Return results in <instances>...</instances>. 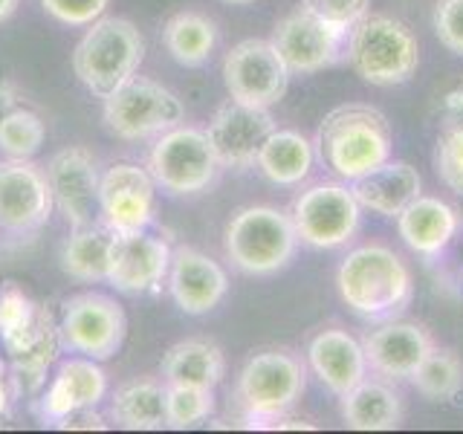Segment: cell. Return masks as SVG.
<instances>
[{
  "label": "cell",
  "instance_id": "obj_1",
  "mask_svg": "<svg viewBox=\"0 0 463 434\" xmlns=\"http://www.w3.org/2000/svg\"><path fill=\"white\" fill-rule=\"evenodd\" d=\"M336 289L345 307L368 322L397 318L414 301L409 264L385 243L354 246L336 269Z\"/></svg>",
  "mask_w": 463,
  "mask_h": 434
},
{
  "label": "cell",
  "instance_id": "obj_2",
  "mask_svg": "<svg viewBox=\"0 0 463 434\" xmlns=\"http://www.w3.org/2000/svg\"><path fill=\"white\" fill-rule=\"evenodd\" d=\"M316 159L342 183H356L391 159L394 134L383 110L371 105L333 108L316 130Z\"/></svg>",
  "mask_w": 463,
  "mask_h": 434
},
{
  "label": "cell",
  "instance_id": "obj_3",
  "mask_svg": "<svg viewBox=\"0 0 463 434\" xmlns=\"http://www.w3.org/2000/svg\"><path fill=\"white\" fill-rule=\"evenodd\" d=\"M145 61V38L134 21L105 18L90 24L72 50V72L96 99L119 90Z\"/></svg>",
  "mask_w": 463,
  "mask_h": 434
},
{
  "label": "cell",
  "instance_id": "obj_4",
  "mask_svg": "<svg viewBox=\"0 0 463 434\" xmlns=\"http://www.w3.org/2000/svg\"><path fill=\"white\" fill-rule=\"evenodd\" d=\"M345 58L365 84L400 87L420 67V43L402 21L368 12L347 33Z\"/></svg>",
  "mask_w": 463,
  "mask_h": 434
},
{
  "label": "cell",
  "instance_id": "obj_5",
  "mask_svg": "<svg viewBox=\"0 0 463 434\" xmlns=\"http://www.w3.org/2000/svg\"><path fill=\"white\" fill-rule=\"evenodd\" d=\"M307 388V368L289 351H260L246 359L238 373L235 402L246 420V426L275 429L281 417L301 400Z\"/></svg>",
  "mask_w": 463,
  "mask_h": 434
},
{
  "label": "cell",
  "instance_id": "obj_6",
  "mask_svg": "<svg viewBox=\"0 0 463 434\" xmlns=\"http://www.w3.org/2000/svg\"><path fill=\"white\" fill-rule=\"evenodd\" d=\"M298 231L289 212L275 206H246L229 217L223 250L232 267L246 275L281 272L298 252Z\"/></svg>",
  "mask_w": 463,
  "mask_h": 434
},
{
  "label": "cell",
  "instance_id": "obj_7",
  "mask_svg": "<svg viewBox=\"0 0 463 434\" xmlns=\"http://www.w3.org/2000/svg\"><path fill=\"white\" fill-rule=\"evenodd\" d=\"M156 188L171 197H194L214 185L221 163L206 130L177 125L159 134L148 151V165Z\"/></svg>",
  "mask_w": 463,
  "mask_h": 434
},
{
  "label": "cell",
  "instance_id": "obj_8",
  "mask_svg": "<svg viewBox=\"0 0 463 434\" xmlns=\"http://www.w3.org/2000/svg\"><path fill=\"white\" fill-rule=\"evenodd\" d=\"M185 108L171 93L154 79L134 76L125 81L119 90L101 99V119L113 137L125 142H139L165 134V130L183 125Z\"/></svg>",
  "mask_w": 463,
  "mask_h": 434
},
{
  "label": "cell",
  "instance_id": "obj_9",
  "mask_svg": "<svg viewBox=\"0 0 463 434\" xmlns=\"http://www.w3.org/2000/svg\"><path fill=\"white\" fill-rule=\"evenodd\" d=\"M298 241L310 250H339L354 241L362 223V206L351 183L307 185L289 206Z\"/></svg>",
  "mask_w": 463,
  "mask_h": 434
},
{
  "label": "cell",
  "instance_id": "obj_10",
  "mask_svg": "<svg viewBox=\"0 0 463 434\" xmlns=\"http://www.w3.org/2000/svg\"><path fill=\"white\" fill-rule=\"evenodd\" d=\"M58 333H61L64 351L105 362L122 351L128 316L110 296L79 293L61 304Z\"/></svg>",
  "mask_w": 463,
  "mask_h": 434
},
{
  "label": "cell",
  "instance_id": "obj_11",
  "mask_svg": "<svg viewBox=\"0 0 463 434\" xmlns=\"http://www.w3.org/2000/svg\"><path fill=\"white\" fill-rule=\"evenodd\" d=\"M223 84L229 99L272 108L287 96L289 70L269 38H246L223 58Z\"/></svg>",
  "mask_w": 463,
  "mask_h": 434
},
{
  "label": "cell",
  "instance_id": "obj_12",
  "mask_svg": "<svg viewBox=\"0 0 463 434\" xmlns=\"http://www.w3.org/2000/svg\"><path fill=\"white\" fill-rule=\"evenodd\" d=\"M269 41L284 58L289 76H313L342 61L347 35L325 24L307 6H298L275 24Z\"/></svg>",
  "mask_w": 463,
  "mask_h": 434
},
{
  "label": "cell",
  "instance_id": "obj_13",
  "mask_svg": "<svg viewBox=\"0 0 463 434\" xmlns=\"http://www.w3.org/2000/svg\"><path fill=\"white\" fill-rule=\"evenodd\" d=\"M156 183L148 168L134 163H116L99 183V223L113 235H130L154 223Z\"/></svg>",
  "mask_w": 463,
  "mask_h": 434
},
{
  "label": "cell",
  "instance_id": "obj_14",
  "mask_svg": "<svg viewBox=\"0 0 463 434\" xmlns=\"http://www.w3.org/2000/svg\"><path fill=\"white\" fill-rule=\"evenodd\" d=\"M55 209L47 171L33 159H4L0 163V231L33 235L43 229Z\"/></svg>",
  "mask_w": 463,
  "mask_h": 434
},
{
  "label": "cell",
  "instance_id": "obj_15",
  "mask_svg": "<svg viewBox=\"0 0 463 434\" xmlns=\"http://www.w3.org/2000/svg\"><path fill=\"white\" fill-rule=\"evenodd\" d=\"M171 246L165 238L151 235L148 229L116 235L108 284L122 296H151L168 278Z\"/></svg>",
  "mask_w": 463,
  "mask_h": 434
},
{
  "label": "cell",
  "instance_id": "obj_16",
  "mask_svg": "<svg viewBox=\"0 0 463 434\" xmlns=\"http://www.w3.org/2000/svg\"><path fill=\"white\" fill-rule=\"evenodd\" d=\"M275 130V119L269 108H252L243 101L229 99L226 105L217 108L212 122L206 127V137L217 154L221 168H252L260 145Z\"/></svg>",
  "mask_w": 463,
  "mask_h": 434
},
{
  "label": "cell",
  "instance_id": "obj_17",
  "mask_svg": "<svg viewBox=\"0 0 463 434\" xmlns=\"http://www.w3.org/2000/svg\"><path fill=\"white\" fill-rule=\"evenodd\" d=\"M55 209L64 214L70 229L99 223V183L101 174L87 148H64L52 154L47 165Z\"/></svg>",
  "mask_w": 463,
  "mask_h": 434
},
{
  "label": "cell",
  "instance_id": "obj_18",
  "mask_svg": "<svg viewBox=\"0 0 463 434\" xmlns=\"http://www.w3.org/2000/svg\"><path fill=\"white\" fill-rule=\"evenodd\" d=\"M362 347H365L368 371L388 382H405L434 351V342L423 325L405 322L397 316L385 318L380 327L365 333Z\"/></svg>",
  "mask_w": 463,
  "mask_h": 434
},
{
  "label": "cell",
  "instance_id": "obj_19",
  "mask_svg": "<svg viewBox=\"0 0 463 434\" xmlns=\"http://www.w3.org/2000/svg\"><path fill=\"white\" fill-rule=\"evenodd\" d=\"M108 397V373L90 356H70L58 362V371L35 400V414L43 426H55L58 420L79 409H96Z\"/></svg>",
  "mask_w": 463,
  "mask_h": 434
},
{
  "label": "cell",
  "instance_id": "obj_20",
  "mask_svg": "<svg viewBox=\"0 0 463 434\" xmlns=\"http://www.w3.org/2000/svg\"><path fill=\"white\" fill-rule=\"evenodd\" d=\"M168 296L185 316H206L229 293V275L217 260L194 246H180L171 252Z\"/></svg>",
  "mask_w": 463,
  "mask_h": 434
},
{
  "label": "cell",
  "instance_id": "obj_21",
  "mask_svg": "<svg viewBox=\"0 0 463 434\" xmlns=\"http://www.w3.org/2000/svg\"><path fill=\"white\" fill-rule=\"evenodd\" d=\"M307 368L333 397H345L368 376L365 347L342 327H325L307 342Z\"/></svg>",
  "mask_w": 463,
  "mask_h": 434
},
{
  "label": "cell",
  "instance_id": "obj_22",
  "mask_svg": "<svg viewBox=\"0 0 463 434\" xmlns=\"http://www.w3.org/2000/svg\"><path fill=\"white\" fill-rule=\"evenodd\" d=\"M397 235L423 260H438L460 231V214L446 200L420 194L397 217Z\"/></svg>",
  "mask_w": 463,
  "mask_h": 434
},
{
  "label": "cell",
  "instance_id": "obj_23",
  "mask_svg": "<svg viewBox=\"0 0 463 434\" xmlns=\"http://www.w3.org/2000/svg\"><path fill=\"white\" fill-rule=\"evenodd\" d=\"M351 188L362 212H371L380 217H397L411 200L423 194V177H420V171L411 163L388 159L385 165L351 183Z\"/></svg>",
  "mask_w": 463,
  "mask_h": 434
},
{
  "label": "cell",
  "instance_id": "obj_24",
  "mask_svg": "<svg viewBox=\"0 0 463 434\" xmlns=\"http://www.w3.org/2000/svg\"><path fill=\"white\" fill-rule=\"evenodd\" d=\"M316 145L310 137H304L301 130L293 127H275L260 145L255 168L264 174L272 185L293 188L310 180L316 168Z\"/></svg>",
  "mask_w": 463,
  "mask_h": 434
},
{
  "label": "cell",
  "instance_id": "obj_25",
  "mask_svg": "<svg viewBox=\"0 0 463 434\" xmlns=\"http://www.w3.org/2000/svg\"><path fill=\"white\" fill-rule=\"evenodd\" d=\"M342 400V420L354 431H394L402 426V397L388 380H362Z\"/></svg>",
  "mask_w": 463,
  "mask_h": 434
},
{
  "label": "cell",
  "instance_id": "obj_26",
  "mask_svg": "<svg viewBox=\"0 0 463 434\" xmlns=\"http://www.w3.org/2000/svg\"><path fill=\"white\" fill-rule=\"evenodd\" d=\"M159 371L165 385H197L214 391L226 373V359L214 342L185 339L168 347Z\"/></svg>",
  "mask_w": 463,
  "mask_h": 434
},
{
  "label": "cell",
  "instance_id": "obj_27",
  "mask_svg": "<svg viewBox=\"0 0 463 434\" xmlns=\"http://www.w3.org/2000/svg\"><path fill=\"white\" fill-rule=\"evenodd\" d=\"M116 235L101 223H90L81 229H70L61 246V269L72 281L81 284H108L110 255Z\"/></svg>",
  "mask_w": 463,
  "mask_h": 434
},
{
  "label": "cell",
  "instance_id": "obj_28",
  "mask_svg": "<svg viewBox=\"0 0 463 434\" xmlns=\"http://www.w3.org/2000/svg\"><path fill=\"white\" fill-rule=\"evenodd\" d=\"M113 426L128 431H159L168 429L165 417V382L137 380L116 388L110 400Z\"/></svg>",
  "mask_w": 463,
  "mask_h": 434
},
{
  "label": "cell",
  "instance_id": "obj_29",
  "mask_svg": "<svg viewBox=\"0 0 463 434\" xmlns=\"http://www.w3.org/2000/svg\"><path fill=\"white\" fill-rule=\"evenodd\" d=\"M58 351H64L61 333H58V322L50 316L33 339L24 342L18 351L6 354L9 356V373H12L14 391L35 394V391H41L43 385H47V371L52 368V362L58 359Z\"/></svg>",
  "mask_w": 463,
  "mask_h": 434
},
{
  "label": "cell",
  "instance_id": "obj_30",
  "mask_svg": "<svg viewBox=\"0 0 463 434\" xmlns=\"http://www.w3.org/2000/svg\"><path fill=\"white\" fill-rule=\"evenodd\" d=\"M168 55L183 67H203L217 47V26L200 12H177L163 26Z\"/></svg>",
  "mask_w": 463,
  "mask_h": 434
},
{
  "label": "cell",
  "instance_id": "obj_31",
  "mask_svg": "<svg viewBox=\"0 0 463 434\" xmlns=\"http://www.w3.org/2000/svg\"><path fill=\"white\" fill-rule=\"evenodd\" d=\"M50 316L52 313L47 307H41L14 281L0 284V344L6 354L18 351L24 342L33 339Z\"/></svg>",
  "mask_w": 463,
  "mask_h": 434
},
{
  "label": "cell",
  "instance_id": "obj_32",
  "mask_svg": "<svg viewBox=\"0 0 463 434\" xmlns=\"http://www.w3.org/2000/svg\"><path fill=\"white\" fill-rule=\"evenodd\" d=\"M414 391L429 402H449L463 391V362L452 351H434L423 359L411 380Z\"/></svg>",
  "mask_w": 463,
  "mask_h": 434
},
{
  "label": "cell",
  "instance_id": "obj_33",
  "mask_svg": "<svg viewBox=\"0 0 463 434\" xmlns=\"http://www.w3.org/2000/svg\"><path fill=\"white\" fill-rule=\"evenodd\" d=\"M43 139H47V127L33 108L21 105L0 125V151L12 159H33L41 151Z\"/></svg>",
  "mask_w": 463,
  "mask_h": 434
},
{
  "label": "cell",
  "instance_id": "obj_34",
  "mask_svg": "<svg viewBox=\"0 0 463 434\" xmlns=\"http://www.w3.org/2000/svg\"><path fill=\"white\" fill-rule=\"evenodd\" d=\"M214 411V391L197 385H165V417L168 429H194L206 423Z\"/></svg>",
  "mask_w": 463,
  "mask_h": 434
},
{
  "label": "cell",
  "instance_id": "obj_35",
  "mask_svg": "<svg viewBox=\"0 0 463 434\" xmlns=\"http://www.w3.org/2000/svg\"><path fill=\"white\" fill-rule=\"evenodd\" d=\"M434 168H438V177L449 192L463 194V125H452L438 139Z\"/></svg>",
  "mask_w": 463,
  "mask_h": 434
},
{
  "label": "cell",
  "instance_id": "obj_36",
  "mask_svg": "<svg viewBox=\"0 0 463 434\" xmlns=\"http://www.w3.org/2000/svg\"><path fill=\"white\" fill-rule=\"evenodd\" d=\"M301 6H307L325 24L347 35L371 12V0H301Z\"/></svg>",
  "mask_w": 463,
  "mask_h": 434
},
{
  "label": "cell",
  "instance_id": "obj_37",
  "mask_svg": "<svg viewBox=\"0 0 463 434\" xmlns=\"http://www.w3.org/2000/svg\"><path fill=\"white\" fill-rule=\"evenodd\" d=\"M431 26L449 52L463 55V0H438L431 12Z\"/></svg>",
  "mask_w": 463,
  "mask_h": 434
},
{
  "label": "cell",
  "instance_id": "obj_38",
  "mask_svg": "<svg viewBox=\"0 0 463 434\" xmlns=\"http://www.w3.org/2000/svg\"><path fill=\"white\" fill-rule=\"evenodd\" d=\"M110 0H41L50 18L64 26H90L105 14Z\"/></svg>",
  "mask_w": 463,
  "mask_h": 434
},
{
  "label": "cell",
  "instance_id": "obj_39",
  "mask_svg": "<svg viewBox=\"0 0 463 434\" xmlns=\"http://www.w3.org/2000/svg\"><path fill=\"white\" fill-rule=\"evenodd\" d=\"M55 429H70V431H105L108 429V420L105 414H99L96 409H79L67 414L64 420H58Z\"/></svg>",
  "mask_w": 463,
  "mask_h": 434
},
{
  "label": "cell",
  "instance_id": "obj_40",
  "mask_svg": "<svg viewBox=\"0 0 463 434\" xmlns=\"http://www.w3.org/2000/svg\"><path fill=\"white\" fill-rule=\"evenodd\" d=\"M14 382H12V373H9V365L0 362V426L6 423L9 414H12V400H14Z\"/></svg>",
  "mask_w": 463,
  "mask_h": 434
},
{
  "label": "cell",
  "instance_id": "obj_41",
  "mask_svg": "<svg viewBox=\"0 0 463 434\" xmlns=\"http://www.w3.org/2000/svg\"><path fill=\"white\" fill-rule=\"evenodd\" d=\"M21 105H24V99H21L18 87H14L12 81H6V79H0V125H4L6 116L12 110H18Z\"/></svg>",
  "mask_w": 463,
  "mask_h": 434
},
{
  "label": "cell",
  "instance_id": "obj_42",
  "mask_svg": "<svg viewBox=\"0 0 463 434\" xmlns=\"http://www.w3.org/2000/svg\"><path fill=\"white\" fill-rule=\"evenodd\" d=\"M14 9H18V0H0V24L6 18H12Z\"/></svg>",
  "mask_w": 463,
  "mask_h": 434
},
{
  "label": "cell",
  "instance_id": "obj_43",
  "mask_svg": "<svg viewBox=\"0 0 463 434\" xmlns=\"http://www.w3.org/2000/svg\"><path fill=\"white\" fill-rule=\"evenodd\" d=\"M223 4H235V6H243V4H255V0H223Z\"/></svg>",
  "mask_w": 463,
  "mask_h": 434
},
{
  "label": "cell",
  "instance_id": "obj_44",
  "mask_svg": "<svg viewBox=\"0 0 463 434\" xmlns=\"http://www.w3.org/2000/svg\"><path fill=\"white\" fill-rule=\"evenodd\" d=\"M460 226H463V217H460Z\"/></svg>",
  "mask_w": 463,
  "mask_h": 434
}]
</instances>
